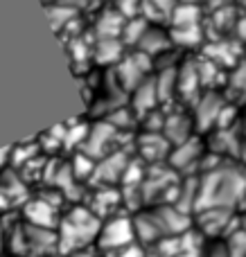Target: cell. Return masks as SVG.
Returning a JSON list of instances; mask_svg holds the SVG:
<instances>
[{
    "instance_id": "ffe728a7",
    "label": "cell",
    "mask_w": 246,
    "mask_h": 257,
    "mask_svg": "<svg viewBox=\"0 0 246 257\" xmlns=\"http://www.w3.org/2000/svg\"><path fill=\"white\" fill-rule=\"evenodd\" d=\"M12 147H5V149H0V169L5 167V165H7V158L12 160Z\"/></svg>"
},
{
    "instance_id": "7402d4cb",
    "label": "cell",
    "mask_w": 246,
    "mask_h": 257,
    "mask_svg": "<svg viewBox=\"0 0 246 257\" xmlns=\"http://www.w3.org/2000/svg\"><path fill=\"white\" fill-rule=\"evenodd\" d=\"M237 32H239V36H242V39H246V18H242V21H239Z\"/></svg>"
},
{
    "instance_id": "ac0fdd59",
    "label": "cell",
    "mask_w": 246,
    "mask_h": 257,
    "mask_svg": "<svg viewBox=\"0 0 246 257\" xmlns=\"http://www.w3.org/2000/svg\"><path fill=\"white\" fill-rule=\"evenodd\" d=\"M206 257H228V250H226V244L224 241H217L215 246L206 250Z\"/></svg>"
},
{
    "instance_id": "2e32d148",
    "label": "cell",
    "mask_w": 246,
    "mask_h": 257,
    "mask_svg": "<svg viewBox=\"0 0 246 257\" xmlns=\"http://www.w3.org/2000/svg\"><path fill=\"white\" fill-rule=\"evenodd\" d=\"M147 248L140 244H131L127 248H120V250H113V253H106L104 257H145Z\"/></svg>"
},
{
    "instance_id": "4fadbf2b",
    "label": "cell",
    "mask_w": 246,
    "mask_h": 257,
    "mask_svg": "<svg viewBox=\"0 0 246 257\" xmlns=\"http://www.w3.org/2000/svg\"><path fill=\"white\" fill-rule=\"evenodd\" d=\"M221 111H224V106H221L219 97L217 95H206V97L199 102V108H197V122L199 126H208V124H215V122H219V115Z\"/></svg>"
},
{
    "instance_id": "44dd1931",
    "label": "cell",
    "mask_w": 246,
    "mask_h": 257,
    "mask_svg": "<svg viewBox=\"0 0 246 257\" xmlns=\"http://www.w3.org/2000/svg\"><path fill=\"white\" fill-rule=\"evenodd\" d=\"M5 239H7V228L3 223V214H0V253L5 250Z\"/></svg>"
},
{
    "instance_id": "8fae6325",
    "label": "cell",
    "mask_w": 246,
    "mask_h": 257,
    "mask_svg": "<svg viewBox=\"0 0 246 257\" xmlns=\"http://www.w3.org/2000/svg\"><path fill=\"white\" fill-rule=\"evenodd\" d=\"M201 156H203V147L197 138H190V140L181 142L172 149L170 154V167L174 172H190L192 167L201 165Z\"/></svg>"
},
{
    "instance_id": "9a60e30c",
    "label": "cell",
    "mask_w": 246,
    "mask_h": 257,
    "mask_svg": "<svg viewBox=\"0 0 246 257\" xmlns=\"http://www.w3.org/2000/svg\"><path fill=\"white\" fill-rule=\"evenodd\" d=\"M224 244L228 250V257H246V230L239 226L228 239H224Z\"/></svg>"
},
{
    "instance_id": "52a82bcc",
    "label": "cell",
    "mask_w": 246,
    "mask_h": 257,
    "mask_svg": "<svg viewBox=\"0 0 246 257\" xmlns=\"http://www.w3.org/2000/svg\"><path fill=\"white\" fill-rule=\"evenodd\" d=\"M117 136V126H113L111 122H97L93 128L88 131L86 140L81 142V151L88 154L90 158H104V156L113 154L111 151V142Z\"/></svg>"
},
{
    "instance_id": "5bb4252c",
    "label": "cell",
    "mask_w": 246,
    "mask_h": 257,
    "mask_svg": "<svg viewBox=\"0 0 246 257\" xmlns=\"http://www.w3.org/2000/svg\"><path fill=\"white\" fill-rule=\"evenodd\" d=\"M136 111L140 115L145 113L156 111V102H158V90H156V81H147V84L136 86Z\"/></svg>"
},
{
    "instance_id": "603a6c76",
    "label": "cell",
    "mask_w": 246,
    "mask_h": 257,
    "mask_svg": "<svg viewBox=\"0 0 246 257\" xmlns=\"http://www.w3.org/2000/svg\"><path fill=\"white\" fill-rule=\"evenodd\" d=\"M239 226L246 230V212H242V217H239Z\"/></svg>"
},
{
    "instance_id": "d4e9b609",
    "label": "cell",
    "mask_w": 246,
    "mask_h": 257,
    "mask_svg": "<svg viewBox=\"0 0 246 257\" xmlns=\"http://www.w3.org/2000/svg\"><path fill=\"white\" fill-rule=\"evenodd\" d=\"M242 163H244V167H246V149H244V154H242Z\"/></svg>"
},
{
    "instance_id": "cb8c5ba5",
    "label": "cell",
    "mask_w": 246,
    "mask_h": 257,
    "mask_svg": "<svg viewBox=\"0 0 246 257\" xmlns=\"http://www.w3.org/2000/svg\"><path fill=\"white\" fill-rule=\"evenodd\" d=\"M239 210H242V212H246V192H244V196H242V203H239Z\"/></svg>"
},
{
    "instance_id": "9c48e42d",
    "label": "cell",
    "mask_w": 246,
    "mask_h": 257,
    "mask_svg": "<svg viewBox=\"0 0 246 257\" xmlns=\"http://www.w3.org/2000/svg\"><path fill=\"white\" fill-rule=\"evenodd\" d=\"M170 147L172 142L165 138V133H143L136 142V149L143 163H161V160L170 158Z\"/></svg>"
},
{
    "instance_id": "3957f363",
    "label": "cell",
    "mask_w": 246,
    "mask_h": 257,
    "mask_svg": "<svg viewBox=\"0 0 246 257\" xmlns=\"http://www.w3.org/2000/svg\"><path fill=\"white\" fill-rule=\"evenodd\" d=\"M194 228L206 239L224 241L239 228V217H235V210L226 208H206L194 212Z\"/></svg>"
},
{
    "instance_id": "8992f818",
    "label": "cell",
    "mask_w": 246,
    "mask_h": 257,
    "mask_svg": "<svg viewBox=\"0 0 246 257\" xmlns=\"http://www.w3.org/2000/svg\"><path fill=\"white\" fill-rule=\"evenodd\" d=\"M25 246L30 257H54L61 255L59 250L57 228H41L25 223Z\"/></svg>"
},
{
    "instance_id": "ba28073f",
    "label": "cell",
    "mask_w": 246,
    "mask_h": 257,
    "mask_svg": "<svg viewBox=\"0 0 246 257\" xmlns=\"http://www.w3.org/2000/svg\"><path fill=\"white\" fill-rule=\"evenodd\" d=\"M59 212L57 205L48 201V196H39V199H30L23 205V221L30 226L41 228H57L59 226Z\"/></svg>"
},
{
    "instance_id": "6da1fadb",
    "label": "cell",
    "mask_w": 246,
    "mask_h": 257,
    "mask_svg": "<svg viewBox=\"0 0 246 257\" xmlns=\"http://www.w3.org/2000/svg\"><path fill=\"white\" fill-rule=\"evenodd\" d=\"M244 192H246V167L221 163L217 167L206 169L199 176L197 210H206V208L239 210Z\"/></svg>"
},
{
    "instance_id": "7c38bea8",
    "label": "cell",
    "mask_w": 246,
    "mask_h": 257,
    "mask_svg": "<svg viewBox=\"0 0 246 257\" xmlns=\"http://www.w3.org/2000/svg\"><path fill=\"white\" fill-rule=\"evenodd\" d=\"M163 133H165L167 140L176 147L192 138V120L181 115V113H176V115H172V117H165V128H163Z\"/></svg>"
},
{
    "instance_id": "e0dca14e",
    "label": "cell",
    "mask_w": 246,
    "mask_h": 257,
    "mask_svg": "<svg viewBox=\"0 0 246 257\" xmlns=\"http://www.w3.org/2000/svg\"><path fill=\"white\" fill-rule=\"evenodd\" d=\"M63 257H104V255H102V250L97 248V244H93V246L77 248V250H72V253H68V255H63Z\"/></svg>"
},
{
    "instance_id": "30bf717a",
    "label": "cell",
    "mask_w": 246,
    "mask_h": 257,
    "mask_svg": "<svg viewBox=\"0 0 246 257\" xmlns=\"http://www.w3.org/2000/svg\"><path fill=\"white\" fill-rule=\"evenodd\" d=\"M120 205H122V190H117V187H95L93 196L88 201V208L102 221L120 214Z\"/></svg>"
},
{
    "instance_id": "277c9868",
    "label": "cell",
    "mask_w": 246,
    "mask_h": 257,
    "mask_svg": "<svg viewBox=\"0 0 246 257\" xmlns=\"http://www.w3.org/2000/svg\"><path fill=\"white\" fill-rule=\"evenodd\" d=\"M131 244H138L134 217H129V214H115V217L102 221V230H99V237H97V248L102 250V255L127 248Z\"/></svg>"
},
{
    "instance_id": "d6986e66",
    "label": "cell",
    "mask_w": 246,
    "mask_h": 257,
    "mask_svg": "<svg viewBox=\"0 0 246 257\" xmlns=\"http://www.w3.org/2000/svg\"><path fill=\"white\" fill-rule=\"evenodd\" d=\"M117 7L122 14H134L138 9V0H117Z\"/></svg>"
},
{
    "instance_id": "5b68a950",
    "label": "cell",
    "mask_w": 246,
    "mask_h": 257,
    "mask_svg": "<svg viewBox=\"0 0 246 257\" xmlns=\"http://www.w3.org/2000/svg\"><path fill=\"white\" fill-rule=\"evenodd\" d=\"M129 163L131 160L125 151H113V154L99 158L90 181H93L97 187H115L117 183L125 181V174H127Z\"/></svg>"
},
{
    "instance_id": "7a4b0ae2",
    "label": "cell",
    "mask_w": 246,
    "mask_h": 257,
    "mask_svg": "<svg viewBox=\"0 0 246 257\" xmlns=\"http://www.w3.org/2000/svg\"><path fill=\"white\" fill-rule=\"evenodd\" d=\"M102 219L88 208V205H72L59 219V250L61 255H68L77 248L97 244Z\"/></svg>"
}]
</instances>
